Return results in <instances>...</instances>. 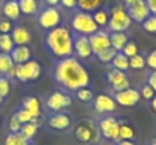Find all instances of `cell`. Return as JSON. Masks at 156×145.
<instances>
[{"instance_id":"obj_1","label":"cell","mask_w":156,"mask_h":145,"mask_svg":"<svg viewBox=\"0 0 156 145\" xmlns=\"http://www.w3.org/2000/svg\"><path fill=\"white\" fill-rule=\"evenodd\" d=\"M55 80L65 91L76 92L80 88H87L90 83V74L87 68L73 56L59 59L53 70Z\"/></svg>"},{"instance_id":"obj_2","label":"cell","mask_w":156,"mask_h":145,"mask_svg":"<svg viewBox=\"0 0 156 145\" xmlns=\"http://www.w3.org/2000/svg\"><path fill=\"white\" fill-rule=\"evenodd\" d=\"M46 44L55 57L64 59L73 56V33L67 26H58L49 30Z\"/></svg>"},{"instance_id":"obj_3","label":"cell","mask_w":156,"mask_h":145,"mask_svg":"<svg viewBox=\"0 0 156 145\" xmlns=\"http://www.w3.org/2000/svg\"><path fill=\"white\" fill-rule=\"evenodd\" d=\"M73 138L82 145H91L97 144L100 133H99V127H97V121L90 119V118H83L80 121H77L73 127Z\"/></svg>"},{"instance_id":"obj_4","label":"cell","mask_w":156,"mask_h":145,"mask_svg":"<svg viewBox=\"0 0 156 145\" xmlns=\"http://www.w3.org/2000/svg\"><path fill=\"white\" fill-rule=\"evenodd\" d=\"M109 21H108V29L109 32H126L130 27V17L127 14V8L123 5H112L109 8Z\"/></svg>"},{"instance_id":"obj_5","label":"cell","mask_w":156,"mask_h":145,"mask_svg":"<svg viewBox=\"0 0 156 145\" xmlns=\"http://www.w3.org/2000/svg\"><path fill=\"white\" fill-rule=\"evenodd\" d=\"M71 27L77 35H85V36H90V35H93L94 32L99 30V26L94 23L93 14L83 12V11H79L73 15Z\"/></svg>"},{"instance_id":"obj_6","label":"cell","mask_w":156,"mask_h":145,"mask_svg":"<svg viewBox=\"0 0 156 145\" xmlns=\"http://www.w3.org/2000/svg\"><path fill=\"white\" fill-rule=\"evenodd\" d=\"M99 133L100 136L109 141V142H117L118 141V127H120V119H117L112 115H102L97 121Z\"/></svg>"},{"instance_id":"obj_7","label":"cell","mask_w":156,"mask_h":145,"mask_svg":"<svg viewBox=\"0 0 156 145\" xmlns=\"http://www.w3.org/2000/svg\"><path fill=\"white\" fill-rule=\"evenodd\" d=\"M38 23L46 30H52L55 27H58L59 23H61V12H59V9L56 6L44 8L40 12V15H38Z\"/></svg>"},{"instance_id":"obj_8","label":"cell","mask_w":156,"mask_h":145,"mask_svg":"<svg viewBox=\"0 0 156 145\" xmlns=\"http://www.w3.org/2000/svg\"><path fill=\"white\" fill-rule=\"evenodd\" d=\"M71 103H73V100L68 94H65L62 91H53L46 100V107L50 112L56 113V112H62L64 109L70 107Z\"/></svg>"},{"instance_id":"obj_9","label":"cell","mask_w":156,"mask_h":145,"mask_svg":"<svg viewBox=\"0 0 156 145\" xmlns=\"http://www.w3.org/2000/svg\"><path fill=\"white\" fill-rule=\"evenodd\" d=\"M114 100L117 104L120 106H124V107H132L135 104H138V101L141 100V94L138 89L135 88H127V89H123V91H118V92H114Z\"/></svg>"},{"instance_id":"obj_10","label":"cell","mask_w":156,"mask_h":145,"mask_svg":"<svg viewBox=\"0 0 156 145\" xmlns=\"http://www.w3.org/2000/svg\"><path fill=\"white\" fill-rule=\"evenodd\" d=\"M108 82H109L112 92H118V91L130 88V80H129L127 74L124 71H118L114 68L108 73Z\"/></svg>"},{"instance_id":"obj_11","label":"cell","mask_w":156,"mask_h":145,"mask_svg":"<svg viewBox=\"0 0 156 145\" xmlns=\"http://www.w3.org/2000/svg\"><path fill=\"white\" fill-rule=\"evenodd\" d=\"M47 126L55 130V132H67L68 129H71L73 126V119L68 113L65 112H56L49 116L47 119Z\"/></svg>"},{"instance_id":"obj_12","label":"cell","mask_w":156,"mask_h":145,"mask_svg":"<svg viewBox=\"0 0 156 145\" xmlns=\"http://www.w3.org/2000/svg\"><path fill=\"white\" fill-rule=\"evenodd\" d=\"M109 35H111L109 32L99 29L97 32H94L93 35L88 36L93 54H99L100 51H103L105 48L111 47V38H109Z\"/></svg>"},{"instance_id":"obj_13","label":"cell","mask_w":156,"mask_h":145,"mask_svg":"<svg viewBox=\"0 0 156 145\" xmlns=\"http://www.w3.org/2000/svg\"><path fill=\"white\" fill-rule=\"evenodd\" d=\"M127 14H129L130 20L136 21V23H144L152 15V12H150V9H149V6L146 5L144 0H140V2L127 6Z\"/></svg>"},{"instance_id":"obj_14","label":"cell","mask_w":156,"mask_h":145,"mask_svg":"<svg viewBox=\"0 0 156 145\" xmlns=\"http://www.w3.org/2000/svg\"><path fill=\"white\" fill-rule=\"evenodd\" d=\"M94 109L99 115H109L117 109V103L114 97L108 94H99L94 98Z\"/></svg>"},{"instance_id":"obj_15","label":"cell","mask_w":156,"mask_h":145,"mask_svg":"<svg viewBox=\"0 0 156 145\" xmlns=\"http://www.w3.org/2000/svg\"><path fill=\"white\" fill-rule=\"evenodd\" d=\"M73 53L79 59H88L93 54L88 36H85V35H76V36H73Z\"/></svg>"},{"instance_id":"obj_16","label":"cell","mask_w":156,"mask_h":145,"mask_svg":"<svg viewBox=\"0 0 156 145\" xmlns=\"http://www.w3.org/2000/svg\"><path fill=\"white\" fill-rule=\"evenodd\" d=\"M11 36H12V41H14L15 46H27V44L32 41L30 32H29L26 27H23V26L14 27L12 32H11Z\"/></svg>"},{"instance_id":"obj_17","label":"cell","mask_w":156,"mask_h":145,"mask_svg":"<svg viewBox=\"0 0 156 145\" xmlns=\"http://www.w3.org/2000/svg\"><path fill=\"white\" fill-rule=\"evenodd\" d=\"M136 138V127L127 121V119H120V127H118V139L124 141H135Z\"/></svg>"},{"instance_id":"obj_18","label":"cell","mask_w":156,"mask_h":145,"mask_svg":"<svg viewBox=\"0 0 156 145\" xmlns=\"http://www.w3.org/2000/svg\"><path fill=\"white\" fill-rule=\"evenodd\" d=\"M9 54H11V59H12V62H14L15 65H18V64H26L27 60H30V56H32L30 48L27 47V46H15L14 50H12Z\"/></svg>"},{"instance_id":"obj_19","label":"cell","mask_w":156,"mask_h":145,"mask_svg":"<svg viewBox=\"0 0 156 145\" xmlns=\"http://www.w3.org/2000/svg\"><path fill=\"white\" fill-rule=\"evenodd\" d=\"M23 109L27 110L32 116L35 118H41L43 110H41V101L38 97H26L23 100Z\"/></svg>"},{"instance_id":"obj_20","label":"cell","mask_w":156,"mask_h":145,"mask_svg":"<svg viewBox=\"0 0 156 145\" xmlns=\"http://www.w3.org/2000/svg\"><path fill=\"white\" fill-rule=\"evenodd\" d=\"M2 12L5 15V18L14 21V20H18L21 11H20V5H18V0H8L3 3V8H2Z\"/></svg>"},{"instance_id":"obj_21","label":"cell","mask_w":156,"mask_h":145,"mask_svg":"<svg viewBox=\"0 0 156 145\" xmlns=\"http://www.w3.org/2000/svg\"><path fill=\"white\" fill-rule=\"evenodd\" d=\"M109 38H111V47L115 51H121L123 47L126 46V43L129 41L126 32H109Z\"/></svg>"},{"instance_id":"obj_22","label":"cell","mask_w":156,"mask_h":145,"mask_svg":"<svg viewBox=\"0 0 156 145\" xmlns=\"http://www.w3.org/2000/svg\"><path fill=\"white\" fill-rule=\"evenodd\" d=\"M24 71H26V77L27 80H37L41 76V65L37 60H27L26 64H23Z\"/></svg>"},{"instance_id":"obj_23","label":"cell","mask_w":156,"mask_h":145,"mask_svg":"<svg viewBox=\"0 0 156 145\" xmlns=\"http://www.w3.org/2000/svg\"><path fill=\"white\" fill-rule=\"evenodd\" d=\"M38 129H40V126L38 124H35V123H26V124H21V129H20V135L26 139V141H34V138L37 136V133H38Z\"/></svg>"},{"instance_id":"obj_24","label":"cell","mask_w":156,"mask_h":145,"mask_svg":"<svg viewBox=\"0 0 156 145\" xmlns=\"http://www.w3.org/2000/svg\"><path fill=\"white\" fill-rule=\"evenodd\" d=\"M111 65H112L114 70H118V71H124L126 73L129 70V57L124 56L121 51H117V54L114 56Z\"/></svg>"},{"instance_id":"obj_25","label":"cell","mask_w":156,"mask_h":145,"mask_svg":"<svg viewBox=\"0 0 156 145\" xmlns=\"http://www.w3.org/2000/svg\"><path fill=\"white\" fill-rule=\"evenodd\" d=\"M103 0H77V8L79 11L83 12H94L97 9H100Z\"/></svg>"},{"instance_id":"obj_26","label":"cell","mask_w":156,"mask_h":145,"mask_svg":"<svg viewBox=\"0 0 156 145\" xmlns=\"http://www.w3.org/2000/svg\"><path fill=\"white\" fill-rule=\"evenodd\" d=\"M20 11L26 15H35L38 12V2L37 0H18Z\"/></svg>"},{"instance_id":"obj_27","label":"cell","mask_w":156,"mask_h":145,"mask_svg":"<svg viewBox=\"0 0 156 145\" xmlns=\"http://www.w3.org/2000/svg\"><path fill=\"white\" fill-rule=\"evenodd\" d=\"M15 47L11 33H0V53H11Z\"/></svg>"},{"instance_id":"obj_28","label":"cell","mask_w":156,"mask_h":145,"mask_svg":"<svg viewBox=\"0 0 156 145\" xmlns=\"http://www.w3.org/2000/svg\"><path fill=\"white\" fill-rule=\"evenodd\" d=\"M14 62L11 59V54L8 53H0V74H8V71L11 68H14Z\"/></svg>"},{"instance_id":"obj_29","label":"cell","mask_w":156,"mask_h":145,"mask_svg":"<svg viewBox=\"0 0 156 145\" xmlns=\"http://www.w3.org/2000/svg\"><path fill=\"white\" fill-rule=\"evenodd\" d=\"M93 18H94V23H96L99 27L108 26V21H109V12L105 11V9H97V11L93 12Z\"/></svg>"},{"instance_id":"obj_30","label":"cell","mask_w":156,"mask_h":145,"mask_svg":"<svg viewBox=\"0 0 156 145\" xmlns=\"http://www.w3.org/2000/svg\"><path fill=\"white\" fill-rule=\"evenodd\" d=\"M3 145H32L29 141H26L20 133H9L5 138V144Z\"/></svg>"},{"instance_id":"obj_31","label":"cell","mask_w":156,"mask_h":145,"mask_svg":"<svg viewBox=\"0 0 156 145\" xmlns=\"http://www.w3.org/2000/svg\"><path fill=\"white\" fill-rule=\"evenodd\" d=\"M115 54H117V51H115L114 48L108 47V48H105L103 51H100L99 54H96V56H97V59H99L102 64H111Z\"/></svg>"},{"instance_id":"obj_32","label":"cell","mask_w":156,"mask_h":145,"mask_svg":"<svg viewBox=\"0 0 156 145\" xmlns=\"http://www.w3.org/2000/svg\"><path fill=\"white\" fill-rule=\"evenodd\" d=\"M146 67V57L141 54H135L129 57V68L132 70H143Z\"/></svg>"},{"instance_id":"obj_33","label":"cell","mask_w":156,"mask_h":145,"mask_svg":"<svg viewBox=\"0 0 156 145\" xmlns=\"http://www.w3.org/2000/svg\"><path fill=\"white\" fill-rule=\"evenodd\" d=\"M76 97H77V100L82 101V103H90V101L94 100L93 91L88 89V88H80V89H77V91H76Z\"/></svg>"},{"instance_id":"obj_34","label":"cell","mask_w":156,"mask_h":145,"mask_svg":"<svg viewBox=\"0 0 156 145\" xmlns=\"http://www.w3.org/2000/svg\"><path fill=\"white\" fill-rule=\"evenodd\" d=\"M121 53H123L124 56H127V57H132V56L138 54V46H136V43H135V41H127L126 46L121 50Z\"/></svg>"},{"instance_id":"obj_35","label":"cell","mask_w":156,"mask_h":145,"mask_svg":"<svg viewBox=\"0 0 156 145\" xmlns=\"http://www.w3.org/2000/svg\"><path fill=\"white\" fill-rule=\"evenodd\" d=\"M14 115H15V116L18 118V121H20L21 124H26V123H30V121H32V119L35 118V116H32V115H30V113H29L27 110H24L23 107H21V109H18V110H17V112H15Z\"/></svg>"},{"instance_id":"obj_36","label":"cell","mask_w":156,"mask_h":145,"mask_svg":"<svg viewBox=\"0 0 156 145\" xmlns=\"http://www.w3.org/2000/svg\"><path fill=\"white\" fill-rule=\"evenodd\" d=\"M143 27L147 30V32H152V33H155L156 32V15H150L144 23H143Z\"/></svg>"},{"instance_id":"obj_37","label":"cell","mask_w":156,"mask_h":145,"mask_svg":"<svg viewBox=\"0 0 156 145\" xmlns=\"http://www.w3.org/2000/svg\"><path fill=\"white\" fill-rule=\"evenodd\" d=\"M9 91H11V83H9V80L6 79V77H0V97H5L9 94Z\"/></svg>"},{"instance_id":"obj_38","label":"cell","mask_w":156,"mask_h":145,"mask_svg":"<svg viewBox=\"0 0 156 145\" xmlns=\"http://www.w3.org/2000/svg\"><path fill=\"white\" fill-rule=\"evenodd\" d=\"M9 132L11 133H18L20 132V129H21V123L18 121V118L15 116V115H12L11 116V119H9Z\"/></svg>"},{"instance_id":"obj_39","label":"cell","mask_w":156,"mask_h":145,"mask_svg":"<svg viewBox=\"0 0 156 145\" xmlns=\"http://www.w3.org/2000/svg\"><path fill=\"white\" fill-rule=\"evenodd\" d=\"M140 94H141V98H144V100H147V101H150L153 97H155V91L149 86V85H144L141 89H140Z\"/></svg>"},{"instance_id":"obj_40","label":"cell","mask_w":156,"mask_h":145,"mask_svg":"<svg viewBox=\"0 0 156 145\" xmlns=\"http://www.w3.org/2000/svg\"><path fill=\"white\" fill-rule=\"evenodd\" d=\"M146 67H149L150 70L156 71V50H152L146 56Z\"/></svg>"},{"instance_id":"obj_41","label":"cell","mask_w":156,"mask_h":145,"mask_svg":"<svg viewBox=\"0 0 156 145\" xmlns=\"http://www.w3.org/2000/svg\"><path fill=\"white\" fill-rule=\"evenodd\" d=\"M15 79L18 82H27V77H26V71H24L23 64L15 65Z\"/></svg>"},{"instance_id":"obj_42","label":"cell","mask_w":156,"mask_h":145,"mask_svg":"<svg viewBox=\"0 0 156 145\" xmlns=\"http://www.w3.org/2000/svg\"><path fill=\"white\" fill-rule=\"evenodd\" d=\"M12 29H14V27H12L11 20H8V18L0 20V33H11Z\"/></svg>"},{"instance_id":"obj_43","label":"cell","mask_w":156,"mask_h":145,"mask_svg":"<svg viewBox=\"0 0 156 145\" xmlns=\"http://www.w3.org/2000/svg\"><path fill=\"white\" fill-rule=\"evenodd\" d=\"M59 5L65 9H76L77 8V0H61Z\"/></svg>"},{"instance_id":"obj_44","label":"cell","mask_w":156,"mask_h":145,"mask_svg":"<svg viewBox=\"0 0 156 145\" xmlns=\"http://www.w3.org/2000/svg\"><path fill=\"white\" fill-rule=\"evenodd\" d=\"M147 85L156 92V71L150 73V76H149V79H147Z\"/></svg>"},{"instance_id":"obj_45","label":"cell","mask_w":156,"mask_h":145,"mask_svg":"<svg viewBox=\"0 0 156 145\" xmlns=\"http://www.w3.org/2000/svg\"><path fill=\"white\" fill-rule=\"evenodd\" d=\"M146 2V5L149 6V9H150V12L156 15V0H144Z\"/></svg>"},{"instance_id":"obj_46","label":"cell","mask_w":156,"mask_h":145,"mask_svg":"<svg viewBox=\"0 0 156 145\" xmlns=\"http://www.w3.org/2000/svg\"><path fill=\"white\" fill-rule=\"evenodd\" d=\"M114 145H136L135 141H124V139H118L117 142H114Z\"/></svg>"},{"instance_id":"obj_47","label":"cell","mask_w":156,"mask_h":145,"mask_svg":"<svg viewBox=\"0 0 156 145\" xmlns=\"http://www.w3.org/2000/svg\"><path fill=\"white\" fill-rule=\"evenodd\" d=\"M59 2H61V0H44V3H46L47 6H58Z\"/></svg>"},{"instance_id":"obj_48","label":"cell","mask_w":156,"mask_h":145,"mask_svg":"<svg viewBox=\"0 0 156 145\" xmlns=\"http://www.w3.org/2000/svg\"><path fill=\"white\" fill-rule=\"evenodd\" d=\"M150 106H152V109H153V110L156 112V94H155V97L150 100Z\"/></svg>"},{"instance_id":"obj_49","label":"cell","mask_w":156,"mask_h":145,"mask_svg":"<svg viewBox=\"0 0 156 145\" xmlns=\"http://www.w3.org/2000/svg\"><path fill=\"white\" fill-rule=\"evenodd\" d=\"M136 2H140V0H124L126 6H130V5H133V3H136Z\"/></svg>"},{"instance_id":"obj_50","label":"cell","mask_w":156,"mask_h":145,"mask_svg":"<svg viewBox=\"0 0 156 145\" xmlns=\"http://www.w3.org/2000/svg\"><path fill=\"white\" fill-rule=\"evenodd\" d=\"M147 145H156V138H153V139H152V141H150Z\"/></svg>"},{"instance_id":"obj_51","label":"cell","mask_w":156,"mask_h":145,"mask_svg":"<svg viewBox=\"0 0 156 145\" xmlns=\"http://www.w3.org/2000/svg\"><path fill=\"white\" fill-rule=\"evenodd\" d=\"M2 101H3V97H0V104H2Z\"/></svg>"},{"instance_id":"obj_52","label":"cell","mask_w":156,"mask_h":145,"mask_svg":"<svg viewBox=\"0 0 156 145\" xmlns=\"http://www.w3.org/2000/svg\"><path fill=\"white\" fill-rule=\"evenodd\" d=\"M91 145H97V144H91Z\"/></svg>"},{"instance_id":"obj_53","label":"cell","mask_w":156,"mask_h":145,"mask_svg":"<svg viewBox=\"0 0 156 145\" xmlns=\"http://www.w3.org/2000/svg\"><path fill=\"white\" fill-rule=\"evenodd\" d=\"M155 35H156V32H155Z\"/></svg>"},{"instance_id":"obj_54","label":"cell","mask_w":156,"mask_h":145,"mask_svg":"<svg viewBox=\"0 0 156 145\" xmlns=\"http://www.w3.org/2000/svg\"><path fill=\"white\" fill-rule=\"evenodd\" d=\"M6 2H8V0H6Z\"/></svg>"}]
</instances>
